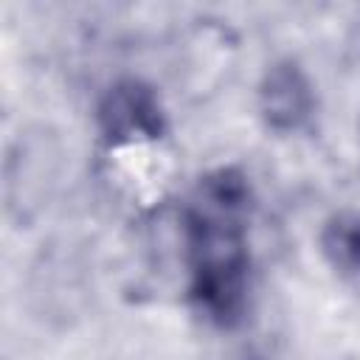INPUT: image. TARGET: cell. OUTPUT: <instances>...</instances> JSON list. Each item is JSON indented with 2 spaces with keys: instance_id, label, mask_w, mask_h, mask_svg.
Listing matches in <instances>:
<instances>
[{
  "instance_id": "cell-2",
  "label": "cell",
  "mask_w": 360,
  "mask_h": 360,
  "mask_svg": "<svg viewBox=\"0 0 360 360\" xmlns=\"http://www.w3.org/2000/svg\"><path fill=\"white\" fill-rule=\"evenodd\" d=\"M101 118H104L110 138L115 135V141H121L127 146L143 143L160 132L158 101L146 87H141L135 82H124L115 90H110V96L101 107Z\"/></svg>"
},
{
  "instance_id": "cell-3",
  "label": "cell",
  "mask_w": 360,
  "mask_h": 360,
  "mask_svg": "<svg viewBox=\"0 0 360 360\" xmlns=\"http://www.w3.org/2000/svg\"><path fill=\"white\" fill-rule=\"evenodd\" d=\"M321 245H323V256L335 270L346 276H357L360 273V214H352V211L335 214L323 228Z\"/></svg>"
},
{
  "instance_id": "cell-1",
  "label": "cell",
  "mask_w": 360,
  "mask_h": 360,
  "mask_svg": "<svg viewBox=\"0 0 360 360\" xmlns=\"http://www.w3.org/2000/svg\"><path fill=\"white\" fill-rule=\"evenodd\" d=\"M262 115L276 129H298L312 112V87L295 62H276L259 87Z\"/></svg>"
}]
</instances>
